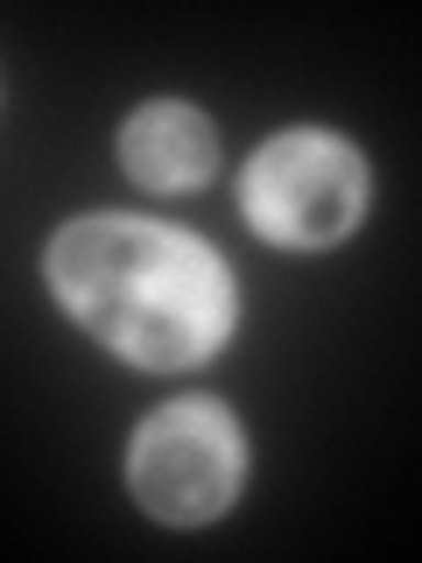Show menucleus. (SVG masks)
Wrapping results in <instances>:
<instances>
[{"label":"nucleus","instance_id":"2","mask_svg":"<svg viewBox=\"0 0 422 563\" xmlns=\"http://www.w3.org/2000/svg\"><path fill=\"white\" fill-rule=\"evenodd\" d=\"M240 205L281 246H331L366 211V169L338 134L303 128V134H281L254 155Z\"/></svg>","mask_w":422,"mask_h":563},{"label":"nucleus","instance_id":"1","mask_svg":"<svg viewBox=\"0 0 422 563\" xmlns=\"http://www.w3.org/2000/svg\"><path fill=\"white\" fill-rule=\"evenodd\" d=\"M49 282L134 366H190L233 331L219 254L148 219H78L49 246Z\"/></svg>","mask_w":422,"mask_h":563},{"label":"nucleus","instance_id":"4","mask_svg":"<svg viewBox=\"0 0 422 563\" xmlns=\"http://www.w3.org/2000/svg\"><path fill=\"white\" fill-rule=\"evenodd\" d=\"M120 163L148 190H198L211 176V163H219V134L190 106H141L120 128Z\"/></svg>","mask_w":422,"mask_h":563},{"label":"nucleus","instance_id":"3","mask_svg":"<svg viewBox=\"0 0 422 563\" xmlns=\"http://www.w3.org/2000/svg\"><path fill=\"white\" fill-rule=\"evenodd\" d=\"M240 430L211 401H176L134 437V500L155 521H211L240 493Z\"/></svg>","mask_w":422,"mask_h":563}]
</instances>
